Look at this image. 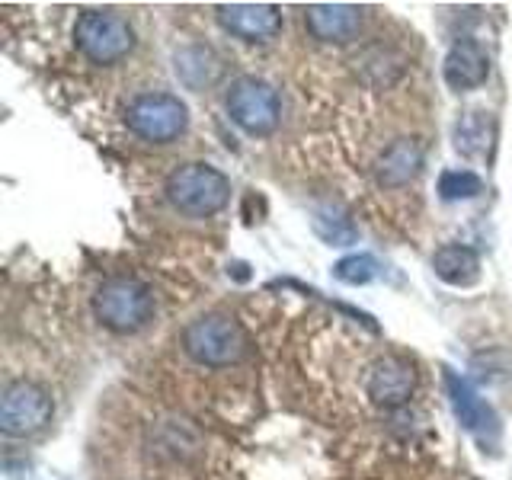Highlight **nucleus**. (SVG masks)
Segmentation results:
<instances>
[{"label":"nucleus","instance_id":"obj_7","mask_svg":"<svg viewBox=\"0 0 512 480\" xmlns=\"http://www.w3.org/2000/svg\"><path fill=\"white\" fill-rule=\"evenodd\" d=\"M52 413V397L32 381H13L0 397V429L13 439L36 436L52 423Z\"/></svg>","mask_w":512,"mask_h":480},{"label":"nucleus","instance_id":"obj_12","mask_svg":"<svg viewBox=\"0 0 512 480\" xmlns=\"http://www.w3.org/2000/svg\"><path fill=\"white\" fill-rule=\"evenodd\" d=\"M490 77V55L477 39H461L445 55V80L452 90H474Z\"/></svg>","mask_w":512,"mask_h":480},{"label":"nucleus","instance_id":"obj_2","mask_svg":"<svg viewBox=\"0 0 512 480\" xmlns=\"http://www.w3.org/2000/svg\"><path fill=\"white\" fill-rule=\"evenodd\" d=\"M167 199L176 212L208 218L231 199V180L212 164H183L167 176Z\"/></svg>","mask_w":512,"mask_h":480},{"label":"nucleus","instance_id":"obj_14","mask_svg":"<svg viewBox=\"0 0 512 480\" xmlns=\"http://www.w3.org/2000/svg\"><path fill=\"white\" fill-rule=\"evenodd\" d=\"M432 269L448 285H474L480 276V256L464 244H445L432 256Z\"/></svg>","mask_w":512,"mask_h":480},{"label":"nucleus","instance_id":"obj_6","mask_svg":"<svg viewBox=\"0 0 512 480\" xmlns=\"http://www.w3.org/2000/svg\"><path fill=\"white\" fill-rule=\"evenodd\" d=\"M224 106H228V116L244 128L247 135H256V138L276 132L279 116H282L279 93L260 77H237L228 90Z\"/></svg>","mask_w":512,"mask_h":480},{"label":"nucleus","instance_id":"obj_19","mask_svg":"<svg viewBox=\"0 0 512 480\" xmlns=\"http://www.w3.org/2000/svg\"><path fill=\"white\" fill-rule=\"evenodd\" d=\"M333 276L346 282V285H365L372 282L378 276V260L368 253H356V256H346V260H340L333 266Z\"/></svg>","mask_w":512,"mask_h":480},{"label":"nucleus","instance_id":"obj_5","mask_svg":"<svg viewBox=\"0 0 512 480\" xmlns=\"http://www.w3.org/2000/svg\"><path fill=\"white\" fill-rule=\"evenodd\" d=\"M128 128L148 144H170L189 128V109L173 93H141L128 103Z\"/></svg>","mask_w":512,"mask_h":480},{"label":"nucleus","instance_id":"obj_9","mask_svg":"<svg viewBox=\"0 0 512 480\" xmlns=\"http://www.w3.org/2000/svg\"><path fill=\"white\" fill-rule=\"evenodd\" d=\"M445 388H448V397H452V410L461 420V426L468 429L471 436H477L480 445H493L500 439V420H496V413L487 400L471 388V381H464L461 375L445 368Z\"/></svg>","mask_w":512,"mask_h":480},{"label":"nucleus","instance_id":"obj_15","mask_svg":"<svg viewBox=\"0 0 512 480\" xmlns=\"http://www.w3.org/2000/svg\"><path fill=\"white\" fill-rule=\"evenodd\" d=\"M176 74L189 87V90H202V87H212L218 74H221V61L215 58L212 48L205 45H186L176 52Z\"/></svg>","mask_w":512,"mask_h":480},{"label":"nucleus","instance_id":"obj_13","mask_svg":"<svg viewBox=\"0 0 512 480\" xmlns=\"http://www.w3.org/2000/svg\"><path fill=\"white\" fill-rule=\"evenodd\" d=\"M420 167H423V144L416 138H397L391 148L378 157L375 176L381 186L397 189V186H407L410 180H416Z\"/></svg>","mask_w":512,"mask_h":480},{"label":"nucleus","instance_id":"obj_4","mask_svg":"<svg viewBox=\"0 0 512 480\" xmlns=\"http://www.w3.org/2000/svg\"><path fill=\"white\" fill-rule=\"evenodd\" d=\"M74 42L93 64H116L135 48V29L112 10H84L74 23Z\"/></svg>","mask_w":512,"mask_h":480},{"label":"nucleus","instance_id":"obj_18","mask_svg":"<svg viewBox=\"0 0 512 480\" xmlns=\"http://www.w3.org/2000/svg\"><path fill=\"white\" fill-rule=\"evenodd\" d=\"M455 144L458 151L464 154H480L490 144V119L484 112H471V116H464L458 122V132H455Z\"/></svg>","mask_w":512,"mask_h":480},{"label":"nucleus","instance_id":"obj_10","mask_svg":"<svg viewBox=\"0 0 512 480\" xmlns=\"http://www.w3.org/2000/svg\"><path fill=\"white\" fill-rule=\"evenodd\" d=\"M215 13L221 29L244 42H269L282 32V13L272 4H224Z\"/></svg>","mask_w":512,"mask_h":480},{"label":"nucleus","instance_id":"obj_1","mask_svg":"<svg viewBox=\"0 0 512 480\" xmlns=\"http://www.w3.org/2000/svg\"><path fill=\"white\" fill-rule=\"evenodd\" d=\"M157 301L141 279L112 276L93 295V314L103 327L116 333H138L154 320Z\"/></svg>","mask_w":512,"mask_h":480},{"label":"nucleus","instance_id":"obj_11","mask_svg":"<svg viewBox=\"0 0 512 480\" xmlns=\"http://www.w3.org/2000/svg\"><path fill=\"white\" fill-rule=\"evenodd\" d=\"M304 26L320 42H349L362 29V7L352 4H314L304 10Z\"/></svg>","mask_w":512,"mask_h":480},{"label":"nucleus","instance_id":"obj_3","mask_svg":"<svg viewBox=\"0 0 512 480\" xmlns=\"http://www.w3.org/2000/svg\"><path fill=\"white\" fill-rule=\"evenodd\" d=\"M183 349L189 359L208 368H228L244 359L247 336L231 314H202L183 333Z\"/></svg>","mask_w":512,"mask_h":480},{"label":"nucleus","instance_id":"obj_17","mask_svg":"<svg viewBox=\"0 0 512 480\" xmlns=\"http://www.w3.org/2000/svg\"><path fill=\"white\" fill-rule=\"evenodd\" d=\"M484 192V180L471 170H445L439 176V196L445 202H461V199H474Z\"/></svg>","mask_w":512,"mask_h":480},{"label":"nucleus","instance_id":"obj_8","mask_svg":"<svg viewBox=\"0 0 512 480\" xmlns=\"http://www.w3.org/2000/svg\"><path fill=\"white\" fill-rule=\"evenodd\" d=\"M413 388H416V372L404 356H381L365 372V394L372 397V404L384 410L404 407Z\"/></svg>","mask_w":512,"mask_h":480},{"label":"nucleus","instance_id":"obj_16","mask_svg":"<svg viewBox=\"0 0 512 480\" xmlns=\"http://www.w3.org/2000/svg\"><path fill=\"white\" fill-rule=\"evenodd\" d=\"M311 224H314V231L324 237L330 247H346V244L356 240V228H352V221L343 218L340 212H336V208H317Z\"/></svg>","mask_w":512,"mask_h":480}]
</instances>
